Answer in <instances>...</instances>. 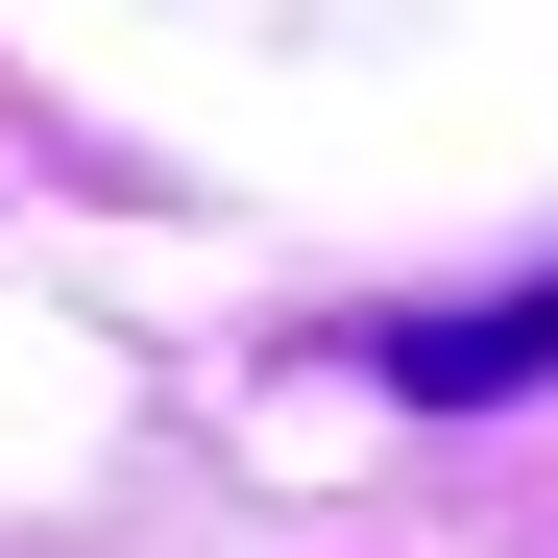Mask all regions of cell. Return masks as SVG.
I'll return each instance as SVG.
<instances>
[{"mask_svg": "<svg viewBox=\"0 0 558 558\" xmlns=\"http://www.w3.org/2000/svg\"><path fill=\"white\" fill-rule=\"evenodd\" d=\"M389 389H413V413H486V389H558V267H534V292H461V316H389Z\"/></svg>", "mask_w": 558, "mask_h": 558, "instance_id": "cell-1", "label": "cell"}]
</instances>
